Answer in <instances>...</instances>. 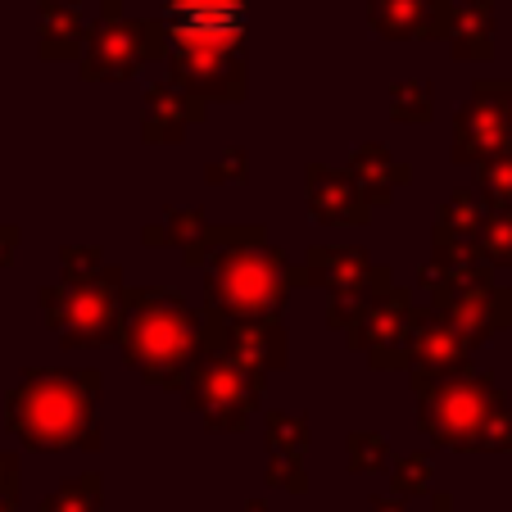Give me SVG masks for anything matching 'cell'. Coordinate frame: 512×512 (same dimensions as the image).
<instances>
[{
	"instance_id": "1",
	"label": "cell",
	"mask_w": 512,
	"mask_h": 512,
	"mask_svg": "<svg viewBox=\"0 0 512 512\" xmlns=\"http://www.w3.org/2000/svg\"><path fill=\"white\" fill-rule=\"evenodd\" d=\"M173 19L182 23L191 37H236L245 28V10L236 0H182L173 5Z\"/></svg>"
}]
</instances>
